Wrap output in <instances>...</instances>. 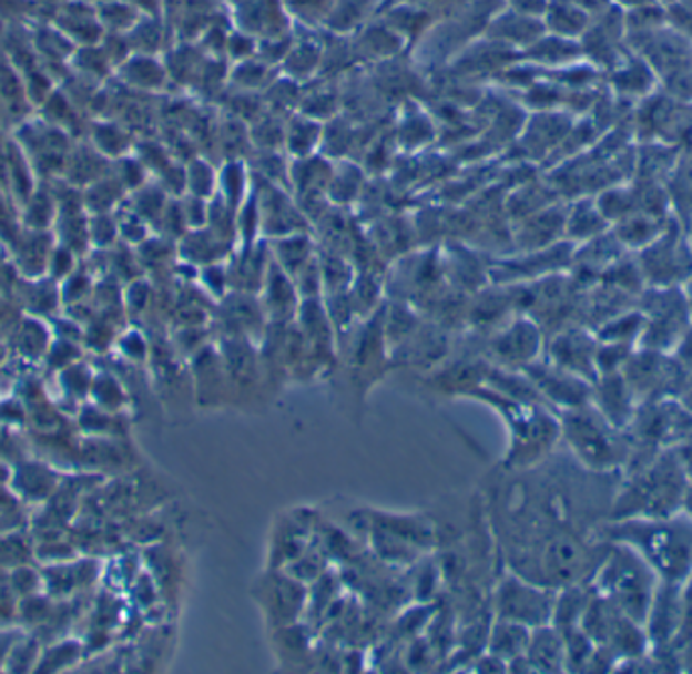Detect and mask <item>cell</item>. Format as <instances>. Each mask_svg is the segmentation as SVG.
<instances>
[{"mask_svg": "<svg viewBox=\"0 0 692 674\" xmlns=\"http://www.w3.org/2000/svg\"><path fill=\"white\" fill-rule=\"evenodd\" d=\"M554 600L549 590L522 580L519 573H508L495 592V614L529 629L547 626L553 620Z\"/></svg>", "mask_w": 692, "mask_h": 674, "instance_id": "cell-1", "label": "cell"}, {"mask_svg": "<svg viewBox=\"0 0 692 674\" xmlns=\"http://www.w3.org/2000/svg\"><path fill=\"white\" fill-rule=\"evenodd\" d=\"M254 181L260 201L262 235L266 239H276L289 233L311 232V222L302 213L301 205L296 203L289 188L255 175Z\"/></svg>", "mask_w": 692, "mask_h": 674, "instance_id": "cell-2", "label": "cell"}, {"mask_svg": "<svg viewBox=\"0 0 692 674\" xmlns=\"http://www.w3.org/2000/svg\"><path fill=\"white\" fill-rule=\"evenodd\" d=\"M257 296H260V303L269 325H286L288 320L298 315L302 298L296 290V284L272 257H269L262 290Z\"/></svg>", "mask_w": 692, "mask_h": 674, "instance_id": "cell-3", "label": "cell"}, {"mask_svg": "<svg viewBox=\"0 0 692 674\" xmlns=\"http://www.w3.org/2000/svg\"><path fill=\"white\" fill-rule=\"evenodd\" d=\"M391 134L399 154H421L439 139L436 118L416 102L405 105L404 112L393 120Z\"/></svg>", "mask_w": 692, "mask_h": 674, "instance_id": "cell-4", "label": "cell"}, {"mask_svg": "<svg viewBox=\"0 0 692 674\" xmlns=\"http://www.w3.org/2000/svg\"><path fill=\"white\" fill-rule=\"evenodd\" d=\"M644 549L648 555L654 559L660 570L666 571L670 578L681 580L689 571L692 559L691 541L686 535L672 529H650L648 539H644Z\"/></svg>", "mask_w": 692, "mask_h": 674, "instance_id": "cell-5", "label": "cell"}, {"mask_svg": "<svg viewBox=\"0 0 692 674\" xmlns=\"http://www.w3.org/2000/svg\"><path fill=\"white\" fill-rule=\"evenodd\" d=\"M679 472L681 470L669 464L657 466L650 470V474L635 482L634 499L640 500V504H644V511L660 512V514L669 511L681 492Z\"/></svg>", "mask_w": 692, "mask_h": 674, "instance_id": "cell-6", "label": "cell"}, {"mask_svg": "<svg viewBox=\"0 0 692 674\" xmlns=\"http://www.w3.org/2000/svg\"><path fill=\"white\" fill-rule=\"evenodd\" d=\"M608 582L618 602L625 607L628 616L642 620L647 612L648 590L640 568L632 563V559H618L613 570L608 571Z\"/></svg>", "mask_w": 692, "mask_h": 674, "instance_id": "cell-7", "label": "cell"}, {"mask_svg": "<svg viewBox=\"0 0 692 674\" xmlns=\"http://www.w3.org/2000/svg\"><path fill=\"white\" fill-rule=\"evenodd\" d=\"M566 431L576 452L591 464H606V460L612 456V443L608 442L601 426L588 416L571 413L566 419Z\"/></svg>", "mask_w": 692, "mask_h": 674, "instance_id": "cell-8", "label": "cell"}, {"mask_svg": "<svg viewBox=\"0 0 692 674\" xmlns=\"http://www.w3.org/2000/svg\"><path fill=\"white\" fill-rule=\"evenodd\" d=\"M335 161V159H333ZM367 188V171L353 159H336L328 181L326 197L333 207H348L357 203Z\"/></svg>", "mask_w": 692, "mask_h": 674, "instance_id": "cell-9", "label": "cell"}, {"mask_svg": "<svg viewBox=\"0 0 692 674\" xmlns=\"http://www.w3.org/2000/svg\"><path fill=\"white\" fill-rule=\"evenodd\" d=\"M525 656L529 658L532 671L557 673L567 664L566 639L561 630L539 626L531 632V640Z\"/></svg>", "mask_w": 692, "mask_h": 674, "instance_id": "cell-10", "label": "cell"}, {"mask_svg": "<svg viewBox=\"0 0 692 674\" xmlns=\"http://www.w3.org/2000/svg\"><path fill=\"white\" fill-rule=\"evenodd\" d=\"M235 19L242 24L243 31L262 33L260 37L284 35V21H282V2L277 0H242L237 2Z\"/></svg>", "mask_w": 692, "mask_h": 674, "instance_id": "cell-11", "label": "cell"}, {"mask_svg": "<svg viewBox=\"0 0 692 674\" xmlns=\"http://www.w3.org/2000/svg\"><path fill=\"white\" fill-rule=\"evenodd\" d=\"M269 245V256L276 262L279 268L294 278L312 257L318 254L316 242L312 239L311 232L289 233L284 237L267 239Z\"/></svg>", "mask_w": 692, "mask_h": 674, "instance_id": "cell-12", "label": "cell"}, {"mask_svg": "<svg viewBox=\"0 0 692 674\" xmlns=\"http://www.w3.org/2000/svg\"><path fill=\"white\" fill-rule=\"evenodd\" d=\"M324 122L294 112L286 118L284 152L288 159H304L323 151Z\"/></svg>", "mask_w": 692, "mask_h": 674, "instance_id": "cell-13", "label": "cell"}, {"mask_svg": "<svg viewBox=\"0 0 692 674\" xmlns=\"http://www.w3.org/2000/svg\"><path fill=\"white\" fill-rule=\"evenodd\" d=\"M529 640H531L529 626L505 617H495L492 626L488 630V652L508 664L512 658L527 652Z\"/></svg>", "mask_w": 692, "mask_h": 674, "instance_id": "cell-14", "label": "cell"}, {"mask_svg": "<svg viewBox=\"0 0 692 674\" xmlns=\"http://www.w3.org/2000/svg\"><path fill=\"white\" fill-rule=\"evenodd\" d=\"M254 186V175L250 163L245 159H227L220 164V183H217V197L230 205L231 210L237 211L243 201L250 195Z\"/></svg>", "mask_w": 692, "mask_h": 674, "instance_id": "cell-15", "label": "cell"}, {"mask_svg": "<svg viewBox=\"0 0 692 674\" xmlns=\"http://www.w3.org/2000/svg\"><path fill=\"white\" fill-rule=\"evenodd\" d=\"M186 168V191L193 197L211 198L217 195L220 166L207 159H195Z\"/></svg>", "mask_w": 692, "mask_h": 674, "instance_id": "cell-16", "label": "cell"}, {"mask_svg": "<svg viewBox=\"0 0 692 674\" xmlns=\"http://www.w3.org/2000/svg\"><path fill=\"white\" fill-rule=\"evenodd\" d=\"M323 59V47L314 43H301L292 47L288 55L284 59V68H288V75L294 82H304L311 78Z\"/></svg>", "mask_w": 692, "mask_h": 674, "instance_id": "cell-17", "label": "cell"}, {"mask_svg": "<svg viewBox=\"0 0 692 674\" xmlns=\"http://www.w3.org/2000/svg\"><path fill=\"white\" fill-rule=\"evenodd\" d=\"M269 68L266 61H240V65L231 73V85L240 92H255L262 88H269Z\"/></svg>", "mask_w": 692, "mask_h": 674, "instance_id": "cell-18", "label": "cell"}, {"mask_svg": "<svg viewBox=\"0 0 692 674\" xmlns=\"http://www.w3.org/2000/svg\"><path fill=\"white\" fill-rule=\"evenodd\" d=\"M286 4L298 9L301 14H308V17H318L320 11L328 12V17H330V12L335 9L333 0H286Z\"/></svg>", "mask_w": 692, "mask_h": 674, "instance_id": "cell-19", "label": "cell"}, {"mask_svg": "<svg viewBox=\"0 0 692 674\" xmlns=\"http://www.w3.org/2000/svg\"><path fill=\"white\" fill-rule=\"evenodd\" d=\"M407 2H409V4H416V7H419V4H427V2H436V0H407Z\"/></svg>", "mask_w": 692, "mask_h": 674, "instance_id": "cell-20", "label": "cell"}, {"mask_svg": "<svg viewBox=\"0 0 692 674\" xmlns=\"http://www.w3.org/2000/svg\"><path fill=\"white\" fill-rule=\"evenodd\" d=\"M686 504H689V509H691L692 512V490L691 492H689V499H686Z\"/></svg>", "mask_w": 692, "mask_h": 674, "instance_id": "cell-21", "label": "cell"}]
</instances>
